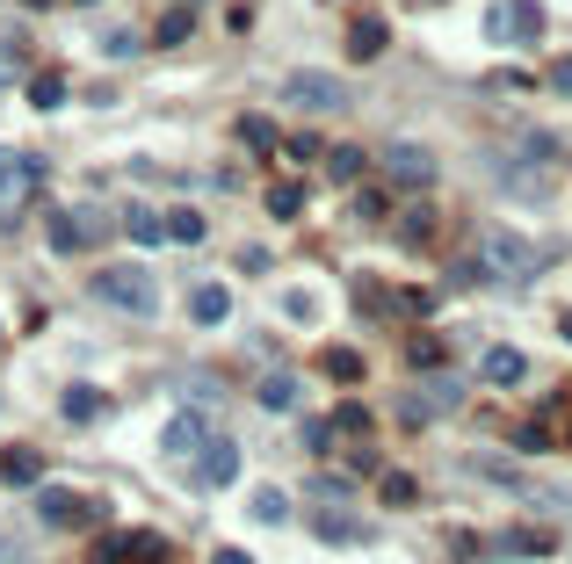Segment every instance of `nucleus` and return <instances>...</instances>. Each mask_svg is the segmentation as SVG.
I'll list each match as a JSON object with an SVG mask.
<instances>
[{"instance_id": "nucleus-1", "label": "nucleus", "mask_w": 572, "mask_h": 564, "mask_svg": "<svg viewBox=\"0 0 572 564\" xmlns=\"http://www.w3.org/2000/svg\"><path fill=\"white\" fill-rule=\"evenodd\" d=\"M544 268H551V246H536L522 232H486L464 275L471 282H493V290H522V282H536Z\"/></svg>"}, {"instance_id": "nucleus-2", "label": "nucleus", "mask_w": 572, "mask_h": 564, "mask_svg": "<svg viewBox=\"0 0 572 564\" xmlns=\"http://www.w3.org/2000/svg\"><path fill=\"white\" fill-rule=\"evenodd\" d=\"M95 297H102L109 311H124V319H153V311H160V282L145 275L138 261H109V268L95 275Z\"/></svg>"}, {"instance_id": "nucleus-3", "label": "nucleus", "mask_w": 572, "mask_h": 564, "mask_svg": "<svg viewBox=\"0 0 572 564\" xmlns=\"http://www.w3.org/2000/svg\"><path fill=\"white\" fill-rule=\"evenodd\" d=\"M37 188H44V160L37 152H0V232L22 225V210L37 203Z\"/></svg>"}, {"instance_id": "nucleus-4", "label": "nucleus", "mask_w": 572, "mask_h": 564, "mask_svg": "<svg viewBox=\"0 0 572 564\" xmlns=\"http://www.w3.org/2000/svg\"><path fill=\"white\" fill-rule=\"evenodd\" d=\"M44 239L58 246V254H87V246H102V239H109V210H102V203L51 210V217H44Z\"/></svg>"}, {"instance_id": "nucleus-5", "label": "nucleus", "mask_w": 572, "mask_h": 564, "mask_svg": "<svg viewBox=\"0 0 572 564\" xmlns=\"http://www.w3.org/2000/svg\"><path fill=\"white\" fill-rule=\"evenodd\" d=\"M283 102L290 109H312V116H341L348 109V87L334 80V73H305V66H297V73H283Z\"/></svg>"}, {"instance_id": "nucleus-6", "label": "nucleus", "mask_w": 572, "mask_h": 564, "mask_svg": "<svg viewBox=\"0 0 572 564\" xmlns=\"http://www.w3.org/2000/svg\"><path fill=\"white\" fill-rule=\"evenodd\" d=\"M167 557H174V543L160 528H124V536L95 543V564H167Z\"/></svg>"}, {"instance_id": "nucleus-7", "label": "nucleus", "mask_w": 572, "mask_h": 564, "mask_svg": "<svg viewBox=\"0 0 572 564\" xmlns=\"http://www.w3.org/2000/svg\"><path fill=\"white\" fill-rule=\"evenodd\" d=\"M457 405H464V376H449V369L435 362L428 376H420V391L406 398V420H413V427H428L435 413H457Z\"/></svg>"}, {"instance_id": "nucleus-8", "label": "nucleus", "mask_w": 572, "mask_h": 564, "mask_svg": "<svg viewBox=\"0 0 572 564\" xmlns=\"http://www.w3.org/2000/svg\"><path fill=\"white\" fill-rule=\"evenodd\" d=\"M486 37L493 44H536L544 37V8H536V0H500L486 15Z\"/></svg>"}, {"instance_id": "nucleus-9", "label": "nucleus", "mask_w": 572, "mask_h": 564, "mask_svg": "<svg viewBox=\"0 0 572 564\" xmlns=\"http://www.w3.org/2000/svg\"><path fill=\"white\" fill-rule=\"evenodd\" d=\"M239 478V442H225V434H210V442L196 449V470H189V485L196 492H225Z\"/></svg>"}, {"instance_id": "nucleus-10", "label": "nucleus", "mask_w": 572, "mask_h": 564, "mask_svg": "<svg viewBox=\"0 0 572 564\" xmlns=\"http://www.w3.org/2000/svg\"><path fill=\"white\" fill-rule=\"evenodd\" d=\"M384 174L399 181V188H435V152L413 145V138H391L384 145Z\"/></svg>"}, {"instance_id": "nucleus-11", "label": "nucleus", "mask_w": 572, "mask_h": 564, "mask_svg": "<svg viewBox=\"0 0 572 564\" xmlns=\"http://www.w3.org/2000/svg\"><path fill=\"white\" fill-rule=\"evenodd\" d=\"M95 514H102L95 499H80L66 485H37V521L44 528H80V521H95Z\"/></svg>"}, {"instance_id": "nucleus-12", "label": "nucleus", "mask_w": 572, "mask_h": 564, "mask_svg": "<svg viewBox=\"0 0 572 564\" xmlns=\"http://www.w3.org/2000/svg\"><path fill=\"white\" fill-rule=\"evenodd\" d=\"M493 188L500 196H522V203H551V167H529V160H493Z\"/></svg>"}, {"instance_id": "nucleus-13", "label": "nucleus", "mask_w": 572, "mask_h": 564, "mask_svg": "<svg viewBox=\"0 0 572 564\" xmlns=\"http://www.w3.org/2000/svg\"><path fill=\"white\" fill-rule=\"evenodd\" d=\"M507 492H522L529 507H544V514L572 521V485H558V478H529V470H507Z\"/></svg>"}, {"instance_id": "nucleus-14", "label": "nucleus", "mask_w": 572, "mask_h": 564, "mask_svg": "<svg viewBox=\"0 0 572 564\" xmlns=\"http://www.w3.org/2000/svg\"><path fill=\"white\" fill-rule=\"evenodd\" d=\"M203 442H210V413H203V405H189V413H174L160 427V456H196Z\"/></svg>"}, {"instance_id": "nucleus-15", "label": "nucleus", "mask_w": 572, "mask_h": 564, "mask_svg": "<svg viewBox=\"0 0 572 564\" xmlns=\"http://www.w3.org/2000/svg\"><path fill=\"white\" fill-rule=\"evenodd\" d=\"M160 384H167L174 398H189V405H203V413H218V405H225V384H218V376H203V369H167Z\"/></svg>"}, {"instance_id": "nucleus-16", "label": "nucleus", "mask_w": 572, "mask_h": 564, "mask_svg": "<svg viewBox=\"0 0 572 564\" xmlns=\"http://www.w3.org/2000/svg\"><path fill=\"white\" fill-rule=\"evenodd\" d=\"M37 478H44V456L29 449V442L0 449V485H15V492H37Z\"/></svg>"}, {"instance_id": "nucleus-17", "label": "nucleus", "mask_w": 572, "mask_h": 564, "mask_svg": "<svg viewBox=\"0 0 572 564\" xmlns=\"http://www.w3.org/2000/svg\"><path fill=\"white\" fill-rule=\"evenodd\" d=\"M551 550H558V528H536V521L500 528V557H551Z\"/></svg>"}, {"instance_id": "nucleus-18", "label": "nucleus", "mask_w": 572, "mask_h": 564, "mask_svg": "<svg viewBox=\"0 0 572 564\" xmlns=\"http://www.w3.org/2000/svg\"><path fill=\"white\" fill-rule=\"evenodd\" d=\"M58 413H66L73 427H95V420L109 413V398H102L95 384H66V398H58Z\"/></svg>"}, {"instance_id": "nucleus-19", "label": "nucleus", "mask_w": 572, "mask_h": 564, "mask_svg": "<svg viewBox=\"0 0 572 564\" xmlns=\"http://www.w3.org/2000/svg\"><path fill=\"white\" fill-rule=\"evenodd\" d=\"M478 376H486V384H522V376H529V355H522V348H486V355H478Z\"/></svg>"}, {"instance_id": "nucleus-20", "label": "nucleus", "mask_w": 572, "mask_h": 564, "mask_svg": "<svg viewBox=\"0 0 572 564\" xmlns=\"http://www.w3.org/2000/svg\"><path fill=\"white\" fill-rule=\"evenodd\" d=\"M189 319L196 326H225L232 319V290H225V282H203V290L189 297Z\"/></svg>"}, {"instance_id": "nucleus-21", "label": "nucleus", "mask_w": 572, "mask_h": 564, "mask_svg": "<svg viewBox=\"0 0 572 564\" xmlns=\"http://www.w3.org/2000/svg\"><path fill=\"white\" fill-rule=\"evenodd\" d=\"M116 225H124V232H131L138 246H160V239H167V217H160L153 203H131L124 217H116Z\"/></svg>"}, {"instance_id": "nucleus-22", "label": "nucleus", "mask_w": 572, "mask_h": 564, "mask_svg": "<svg viewBox=\"0 0 572 564\" xmlns=\"http://www.w3.org/2000/svg\"><path fill=\"white\" fill-rule=\"evenodd\" d=\"M435 232H442V225H435V210H428V203L399 217V246H413V254H428V246H435Z\"/></svg>"}, {"instance_id": "nucleus-23", "label": "nucleus", "mask_w": 572, "mask_h": 564, "mask_svg": "<svg viewBox=\"0 0 572 564\" xmlns=\"http://www.w3.org/2000/svg\"><path fill=\"white\" fill-rule=\"evenodd\" d=\"M254 398H261V413H290V405H297V376H290V369L261 376V384H254Z\"/></svg>"}, {"instance_id": "nucleus-24", "label": "nucleus", "mask_w": 572, "mask_h": 564, "mask_svg": "<svg viewBox=\"0 0 572 564\" xmlns=\"http://www.w3.org/2000/svg\"><path fill=\"white\" fill-rule=\"evenodd\" d=\"M384 44H391V29H384L377 15H363V22H355V29H348V58H377Z\"/></svg>"}, {"instance_id": "nucleus-25", "label": "nucleus", "mask_w": 572, "mask_h": 564, "mask_svg": "<svg viewBox=\"0 0 572 564\" xmlns=\"http://www.w3.org/2000/svg\"><path fill=\"white\" fill-rule=\"evenodd\" d=\"M203 232H210V225H203V210H189V203H174V210H167V239H174V246H203Z\"/></svg>"}, {"instance_id": "nucleus-26", "label": "nucleus", "mask_w": 572, "mask_h": 564, "mask_svg": "<svg viewBox=\"0 0 572 564\" xmlns=\"http://www.w3.org/2000/svg\"><path fill=\"white\" fill-rule=\"evenodd\" d=\"M319 369L334 376V384H363V369H370V362L355 355V348H326V355H319Z\"/></svg>"}, {"instance_id": "nucleus-27", "label": "nucleus", "mask_w": 572, "mask_h": 564, "mask_svg": "<svg viewBox=\"0 0 572 564\" xmlns=\"http://www.w3.org/2000/svg\"><path fill=\"white\" fill-rule=\"evenodd\" d=\"M319 536H326V543H363L370 528L355 521V514H334V499H326V514H319Z\"/></svg>"}, {"instance_id": "nucleus-28", "label": "nucleus", "mask_w": 572, "mask_h": 564, "mask_svg": "<svg viewBox=\"0 0 572 564\" xmlns=\"http://www.w3.org/2000/svg\"><path fill=\"white\" fill-rule=\"evenodd\" d=\"M247 514H254V521H283V514H290V492H283V485H261V492L247 499Z\"/></svg>"}, {"instance_id": "nucleus-29", "label": "nucleus", "mask_w": 572, "mask_h": 564, "mask_svg": "<svg viewBox=\"0 0 572 564\" xmlns=\"http://www.w3.org/2000/svg\"><path fill=\"white\" fill-rule=\"evenodd\" d=\"M305 210V181H276L268 188V217H297Z\"/></svg>"}, {"instance_id": "nucleus-30", "label": "nucleus", "mask_w": 572, "mask_h": 564, "mask_svg": "<svg viewBox=\"0 0 572 564\" xmlns=\"http://www.w3.org/2000/svg\"><path fill=\"white\" fill-rule=\"evenodd\" d=\"M551 442H558V427H551V420H522V427H515V449H529V456H536V449H551Z\"/></svg>"}, {"instance_id": "nucleus-31", "label": "nucleus", "mask_w": 572, "mask_h": 564, "mask_svg": "<svg viewBox=\"0 0 572 564\" xmlns=\"http://www.w3.org/2000/svg\"><path fill=\"white\" fill-rule=\"evenodd\" d=\"M239 138H247L254 152H276V123L268 116H239Z\"/></svg>"}, {"instance_id": "nucleus-32", "label": "nucleus", "mask_w": 572, "mask_h": 564, "mask_svg": "<svg viewBox=\"0 0 572 564\" xmlns=\"http://www.w3.org/2000/svg\"><path fill=\"white\" fill-rule=\"evenodd\" d=\"M29 102H37V109H58V102H66V80H58V73H37V80H29Z\"/></svg>"}, {"instance_id": "nucleus-33", "label": "nucleus", "mask_w": 572, "mask_h": 564, "mask_svg": "<svg viewBox=\"0 0 572 564\" xmlns=\"http://www.w3.org/2000/svg\"><path fill=\"white\" fill-rule=\"evenodd\" d=\"M326 174H334V181H355V174H363V152H355V145H334V152H326Z\"/></svg>"}, {"instance_id": "nucleus-34", "label": "nucleus", "mask_w": 572, "mask_h": 564, "mask_svg": "<svg viewBox=\"0 0 572 564\" xmlns=\"http://www.w3.org/2000/svg\"><path fill=\"white\" fill-rule=\"evenodd\" d=\"M334 427H341V434H370V405H355V398L334 405Z\"/></svg>"}, {"instance_id": "nucleus-35", "label": "nucleus", "mask_w": 572, "mask_h": 564, "mask_svg": "<svg viewBox=\"0 0 572 564\" xmlns=\"http://www.w3.org/2000/svg\"><path fill=\"white\" fill-rule=\"evenodd\" d=\"M435 362H449L442 340H435V333H413V369H435Z\"/></svg>"}, {"instance_id": "nucleus-36", "label": "nucleus", "mask_w": 572, "mask_h": 564, "mask_svg": "<svg viewBox=\"0 0 572 564\" xmlns=\"http://www.w3.org/2000/svg\"><path fill=\"white\" fill-rule=\"evenodd\" d=\"M189 29H196V15H189V8H174V15L160 22V44H182V37H189Z\"/></svg>"}, {"instance_id": "nucleus-37", "label": "nucleus", "mask_w": 572, "mask_h": 564, "mask_svg": "<svg viewBox=\"0 0 572 564\" xmlns=\"http://www.w3.org/2000/svg\"><path fill=\"white\" fill-rule=\"evenodd\" d=\"M283 311H290L297 326H312V319H319V304H312V290H290V297H283Z\"/></svg>"}, {"instance_id": "nucleus-38", "label": "nucleus", "mask_w": 572, "mask_h": 564, "mask_svg": "<svg viewBox=\"0 0 572 564\" xmlns=\"http://www.w3.org/2000/svg\"><path fill=\"white\" fill-rule=\"evenodd\" d=\"M15 80H22V51L0 37V87H15Z\"/></svg>"}, {"instance_id": "nucleus-39", "label": "nucleus", "mask_w": 572, "mask_h": 564, "mask_svg": "<svg viewBox=\"0 0 572 564\" xmlns=\"http://www.w3.org/2000/svg\"><path fill=\"white\" fill-rule=\"evenodd\" d=\"M312 499H348V478H326V470H319V478H312Z\"/></svg>"}, {"instance_id": "nucleus-40", "label": "nucleus", "mask_w": 572, "mask_h": 564, "mask_svg": "<svg viewBox=\"0 0 572 564\" xmlns=\"http://www.w3.org/2000/svg\"><path fill=\"white\" fill-rule=\"evenodd\" d=\"M399 304L413 311V319H428V311H435V297H428V290H399Z\"/></svg>"}, {"instance_id": "nucleus-41", "label": "nucleus", "mask_w": 572, "mask_h": 564, "mask_svg": "<svg viewBox=\"0 0 572 564\" xmlns=\"http://www.w3.org/2000/svg\"><path fill=\"white\" fill-rule=\"evenodd\" d=\"M544 87H558V94H572V58H558V66L544 73Z\"/></svg>"}, {"instance_id": "nucleus-42", "label": "nucleus", "mask_w": 572, "mask_h": 564, "mask_svg": "<svg viewBox=\"0 0 572 564\" xmlns=\"http://www.w3.org/2000/svg\"><path fill=\"white\" fill-rule=\"evenodd\" d=\"M0 564H29V543H15V536H0Z\"/></svg>"}, {"instance_id": "nucleus-43", "label": "nucleus", "mask_w": 572, "mask_h": 564, "mask_svg": "<svg viewBox=\"0 0 572 564\" xmlns=\"http://www.w3.org/2000/svg\"><path fill=\"white\" fill-rule=\"evenodd\" d=\"M218 564H254V557L247 550H218Z\"/></svg>"}, {"instance_id": "nucleus-44", "label": "nucleus", "mask_w": 572, "mask_h": 564, "mask_svg": "<svg viewBox=\"0 0 572 564\" xmlns=\"http://www.w3.org/2000/svg\"><path fill=\"white\" fill-rule=\"evenodd\" d=\"M80 8H95V0H80Z\"/></svg>"}, {"instance_id": "nucleus-45", "label": "nucleus", "mask_w": 572, "mask_h": 564, "mask_svg": "<svg viewBox=\"0 0 572 564\" xmlns=\"http://www.w3.org/2000/svg\"><path fill=\"white\" fill-rule=\"evenodd\" d=\"M565 333H572V319H565Z\"/></svg>"}]
</instances>
